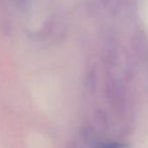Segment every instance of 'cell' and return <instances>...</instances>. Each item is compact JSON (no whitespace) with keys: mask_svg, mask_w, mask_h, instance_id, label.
<instances>
[{"mask_svg":"<svg viewBox=\"0 0 148 148\" xmlns=\"http://www.w3.org/2000/svg\"><path fill=\"white\" fill-rule=\"evenodd\" d=\"M127 146L123 143H115V142H110V143H103L99 145L97 148H126Z\"/></svg>","mask_w":148,"mask_h":148,"instance_id":"6da1fadb","label":"cell"}]
</instances>
